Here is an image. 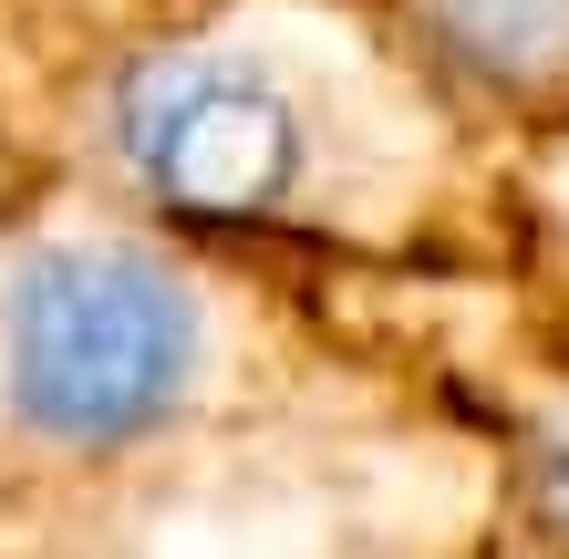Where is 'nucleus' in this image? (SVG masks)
Listing matches in <instances>:
<instances>
[{
    "label": "nucleus",
    "instance_id": "f257e3e1",
    "mask_svg": "<svg viewBox=\"0 0 569 559\" xmlns=\"http://www.w3.org/2000/svg\"><path fill=\"white\" fill-rule=\"evenodd\" d=\"M197 383V301L136 249L42 259L11 301V405L52 446H124Z\"/></svg>",
    "mask_w": 569,
    "mask_h": 559
},
{
    "label": "nucleus",
    "instance_id": "f03ea898",
    "mask_svg": "<svg viewBox=\"0 0 569 559\" xmlns=\"http://www.w3.org/2000/svg\"><path fill=\"white\" fill-rule=\"evenodd\" d=\"M114 136L177 208H280L300 187L290 104L228 62H146L114 104Z\"/></svg>",
    "mask_w": 569,
    "mask_h": 559
},
{
    "label": "nucleus",
    "instance_id": "7ed1b4c3",
    "mask_svg": "<svg viewBox=\"0 0 569 559\" xmlns=\"http://www.w3.org/2000/svg\"><path fill=\"white\" fill-rule=\"evenodd\" d=\"M539 508H549V529H569V436L539 446Z\"/></svg>",
    "mask_w": 569,
    "mask_h": 559
}]
</instances>
